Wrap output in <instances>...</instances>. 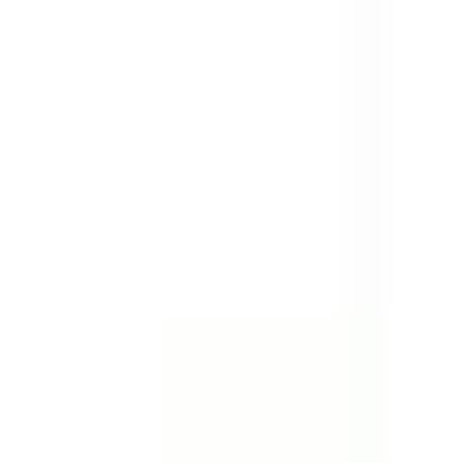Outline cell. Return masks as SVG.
Returning <instances> with one entry per match:
<instances>
[]
</instances>
